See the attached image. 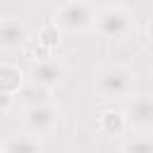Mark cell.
Listing matches in <instances>:
<instances>
[{
  "instance_id": "obj_17",
  "label": "cell",
  "mask_w": 153,
  "mask_h": 153,
  "mask_svg": "<svg viewBox=\"0 0 153 153\" xmlns=\"http://www.w3.org/2000/svg\"><path fill=\"white\" fill-rule=\"evenodd\" d=\"M151 76H153V65H151Z\"/></svg>"
},
{
  "instance_id": "obj_9",
  "label": "cell",
  "mask_w": 153,
  "mask_h": 153,
  "mask_svg": "<svg viewBox=\"0 0 153 153\" xmlns=\"http://www.w3.org/2000/svg\"><path fill=\"white\" fill-rule=\"evenodd\" d=\"M98 129L112 139H120L127 134L129 129V120H127V110H120V108H108L98 115Z\"/></svg>"
},
{
  "instance_id": "obj_2",
  "label": "cell",
  "mask_w": 153,
  "mask_h": 153,
  "mask_svg": "<svg viewBox=\"0 0 153 153\" xmlns=\"http://www.w3.org/2000/svg\"><path fill=\"white\" fill-rule=\"evenodd\" d=\"M93 31L105 41H124L134 33V17L124 5H105L96 14Z\"/></svg>"
},
{
  "instance_id": "obj_14",
  "label": "cell",
  "mask_w": 153,
  "mask_h": 153,
  "mask_svg": "<svg viewBox=\"0 0 153 153\" xmlns=\"http://www.w3.org/2000/svg\"><path fill=\"white\" fill-rule=\"evenodd\" d=\"M14 105H17V96H12V93H2L0 96V115L2 117H7Z\"/></svg>"
},
{
  "instance_id": "obj_11",
  "label": "cell",
  "mask_w": 153,
  "mask_h": 153,
  "mask_svg": "<svg viewBox=\"0 0 153 153\" xmlns=\"http://www.w3.org/2000/svg\"><path fill=\"white\" fill-rule=\"evenodd\" d=\"M24 88V72L19 65L2 62L0 65V93H12L17 96Z\"/></svg>"
},
{
  "instance_id": "obj_1",
  "label": "cell",
  "mask_w": 153,
  "mask_h": 153,
  "mask_svg": "<svg viewBox=\"0 0 153 153\" xmlns=\"http://www.w3.org/2000/svg\"><path fill=\"white\" fill-rule=\"evenodd\" d=\"M136 74L122 62H105L91 69V88L100 100H127L134 96Z\"/></svg>"
},
{
  "instance_id": "obj_6",
  "label": "cell",
  "mask_w": 153,
  "mask_h": 153,
  "mask_svg": "<svg viewBox=\"0 0 153 153\" xmlns=\"http://www.w3.org/2000/svg\"><path fill=\"white\" fill-rule=\"evenodd\" d=\"M29 41V26L19 17H2L0 22V50L2 53H17Z\"/></svg>"
},
{
  "instance_id": "obj_16",
  "label": "cell",
  "mask_w": 153,
  "mask_h": 153,
  "mask_svg": "<svg viewBox=\"0 0 153 153\" xmlns=\"http://www.w3.org/2000/svg\"><path fill=\"white\" fill-rule=\"evenodd\" d=\"M143 31H146V38H151V41H153V19H148V22H146V29H143Z\"/></svg>"
},
{
  "instance_id": "obj_5",
  "label": "cell",
  "mask_w": 153,
  "mask_h": 153,
  "mask_svg": "<svg viewBox=\"0 0 153 153\" xmlns=\"http://www.w3.org/2000/svg\"><path fill=\"white\" fill-rule=\"evenodd\" d=\"M124 110L129 120V131L153 134V96L151 93H139L127 98Z\"/></svg>"
},
{
  "instance_id": "obj_13",
  "label": "cell",
  "mask_w": 153,
  "mask_h": 153,
  "mask_svg": "<svg viewBox=\"0 0 153 153\" xmlns=\"http://www.w3.org/2000/svg\"><path fill=\"white\" fill-rule=\"evenodd\" d=\"M62 31H65V29H62L55 19H53V22H45V24L38 29V43H43V45L57 50L60 43H62Z\"/></svg>"
},
{
  "instance_id": "obj_10",
  "label": "cell",
  "mask_w": 153,
  "mask_h": 153,
  "mask_svg": "<svg viewBox=\"0 0 153 153\" xmlns=\"http://www.w3.org/2000/svg\"><path fill=\"white\" fill-rule=\"evenodd\" d=\"M53 100V91L48 86H41L36 81L24 84V88L17 93V108H31V105H41V103H50Z\"/></svg>"
},
{
  "instance_id": "obj_8",
  "label": "cell",
  "mask_w": 153,
  "mask_h": 153,
  "mask_svg": "<svg viewBox=\"0 0 153 153\" xmlns=\"http://www.w3.org/2000/svg\"><path fill=\"white\" fill-rule=\"evenodd\" d=\"M45 151L43 136L26 131V134H12L0 143V153H41Z\"/></svg>"
},
{
  "instance_id": "obj_3",
  "label": "cell",
  "mask_w": 153,
  "mask_h": 153,
  "mask_svg": "<svg viewBox=\"0 0 153 153\" xmlns=\"http://www.w3.org/2000/svg\"><path fill=\"white\" fill-rule=\"evenodd\" d=\"M96 5L91 0H62L55 12H53V19L65 29V31H72V33H84L88 29H93L96 24Z\"/></svg>"
},
{
  "instance_id": "obj_15",
  "label": "cell",
  "mask_w": 153,
  "mask_h": 153,
  "mask_svg": "<svg viewBox=\"0 0 153 153\" xmlns=\"http://www.w3.org/2000/svg\"><path fill=\"white\" fill-rule=\"evenodd\" d=\"M50 57H53V48H48V45H43V43H38V45L31 50V60H33V62L50 60Z\"/></svg>"
},
{
  "instance_id": "obj_7",
  "label": "cell",
  "mask_w": 153,
  "mask_h": 153,
  "mask_svg": "<svg viewBox=\"0 0 153 153\" xmlns=\"http://www.w3.org/2000/svg\"><path fill=\"white\" fill-rule=\"evenodd\" d=\"M65 76H67V65L62 60H55V57L33 62V67H31V81L48 86V88H55L57 84H62Z\"/></svg>"
},
{
  "instance_id": "obj_12",
  "label": "cell",
  "mask_w": 153,
  "mask_h": 153,
  "mask_svg": "<svg viewBox=\"0 0 153 153\" xmlns=\"http://www.w3.org/2000/svg\"><path fill=\"white\" fill-rule=\"evenodd\" d=\"M120 151L122 153H153V134L131 131V136L120 143Z\"/></svg>"
},
{
  "instance_id": "obj_4",
  "label": "cell",
  "mask_w": 153,
  "mask_h": 153,
  "mask_svg": "<svg viewBox=\"0 0 153 153\" xmlns=\"http://www.w3.org/2000/svg\"><path fill=\"white\" fill-rule=\"evenodd\" d=\"M22 112V124L26 131L33 134H50L60 127L62 122V105H57L55 100L50 103H41V105H31V108H19Z\"/></svg>"
}]
</instances>
